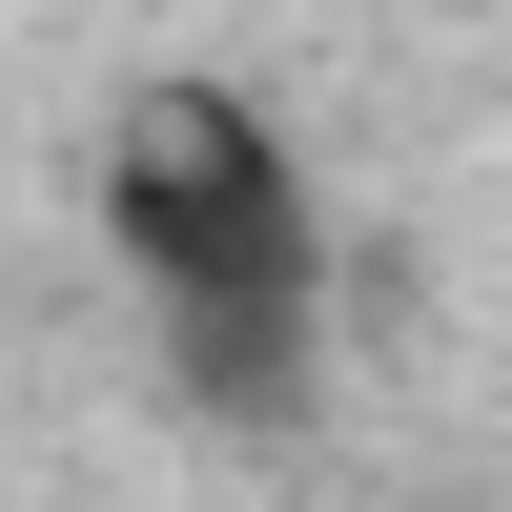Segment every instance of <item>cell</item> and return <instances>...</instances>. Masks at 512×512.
Instances as JSON below:
<instances>
[{"mask_svg":"<svg viewBox=\"0 0 512 512\" xmlns=\"http://www.w3.org/2000/svg\"><path fill=\"white\" fill-rule=\"evenodd\" d=\"M103 267L205 431H308L328 410V205L267 103L144 82L103 123Z\"/></svg>","mask_w":512,"mask_h":512,"instance_id":"cell-1","label":"cell"}]
</instances>
